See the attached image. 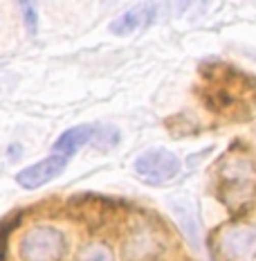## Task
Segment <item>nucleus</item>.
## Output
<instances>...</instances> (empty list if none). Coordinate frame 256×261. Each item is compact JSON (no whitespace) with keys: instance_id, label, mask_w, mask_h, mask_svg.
Instances as JSON below:
<instances>
[{"instance_id":"nucleus-9","label":"nucleus","mask_w":256,"mask_h":261,"mask_svg":"<svg viewBox=\"0 0 256 261\" xmlns=\"http://www.w3.org/2000/svg\"><path fill=\"white\" fill-rule=\"evenodd\" d=\"M153 12H155V5H141V7H135L130 12L122 14L117 20L110 23V32L117 36H126V34H133L137 27H144L151 23L153 18Z\"/></svg>"},{"instance_id":"nucleus-5","label":"nucleus","mask_w":256,"mask_h":261,"mask_svg":"<svg viewBox=\"0 0 256 261\" xmlns=\"http://www.w3.org/2000/svg\"><path fill=\"white\" fill-rule=\"evenodd\" d=\"M65 167H68V158L52 153V155L39 160L36 165L18 171L16 182H18L23 189H39V187H43V185H47L50 180H54L56 176H61Z\"/></svg>"},{"instance_id":"nucleus-7","label":"nucleus","mask_w":256,"mask_h":261,"mask_svg":"<svg viewBox=\"0 0 256 261\" xmlns=\"http://www.w3.org/2000/svg\"><path fill=\"white\" fill-rule=\"evenodd\" d=\"M168 207H171L173 216L178 219L182 232L187 234V239L191 243H198V214H195V205L191 198L187 196H173L168 200Z\"/></svg>"},{"instance_id":"nucleus-6","label":"nucleus","mask_w":256,"mask_h":261,"mask_svg":"<svg viewBox=\"0 0 256 261\" xmlns=\"http://www.w3.org/2000/svg\"><path fill=\"white\" fill-rule=\"evenodd\" d=\"M162 243L153 234L139 232L124 243V261H153L162 254Z\"/></svg>"},{"instance_id":"nucleus-10","label":"nucleus","mask_w":256,"mask_h":261,"mask_svg":"<svg viewBox=\"0 0 256 261\" xmlns=\"http://www.w3.org/2000/svg\"><path fill=\"white\" fill-rule=\"evenodd\" d=\"M117 142H119V130L115 126H97L92 144L99 151H110L112 146H117Z\"/></svg>"},{"instance_id":"nucleus-11","label":"nucleus","mask_w":256,"mask_h":261,"mask_svg":"<svg viewBox=\"0 0 256 261\" xmlns=\"http://www.w3.org/2000/svg\"><path fill=\"white\" fill-rule=\"evenodd\" d=\"M79 261H115V259H112V252L108 246H103V243H90L79 254Z\"/></svg>"},{"instance_id":"nucleus-8","label":"nucleus","mask_w":256,"mask_h":261,"mask_svg":"<svg viewBox=\"0 0 256 261\" xmlns=\"http://www.w3.org/2000/svg\"><path fill=\"white\" fill-rule=\"evenodd\" d=\"M95 130H97V126H92V124H79V126H74V128H68L65 133L59 135V140L54 142V146H52L54 153L65 155V158L77 153L83 144L92 142Z\"/></svg>"},{"instance_id":"nucleus-4","label":"nucleus","mask_w":256,"mask_h":261,"mask_svg":"<svg viewBox=\"0 0 256 261\" xmlns=\"http://www.w3.org/2000/svg\"><path fill=\"white\" fill-rule=\"evenodd\" d=\"M220 250L230 261H247L256 254V227L238 223L222 230Z\"/></svg>"},{"instance_id":"nucleus-3","label":"nucleus","mask_w":256,"mask_h":261,"mask_svg":"<svg viewBox=\"0 0 256 261\" xmlns=\"http://www.w3.org/2000/svg\"><path fill=\"white\" fill-rule=\"evenodd\" d=\"M135 171H137L146 182L160 185V182H166L178 176L180 160H178V155L171 153L168 149H151L135 160Z\"/></svg>"},{"instance_id":"nucleus-2","label":"nucleus","mask_w":256,"mask_h":261,"mask_svg":"<svg viewBox=\"0 0 256 261\" xmlns=\"http://www.w3.org/2000/svg\"><path fill=\"white\" fill-rule=\"evenodd\" d=\"M218 178H220L222 198L236 207L241 200L249 198L256 173H254L252 162H247L245 158H234V160H227L225 165H222Z\"/></svg>"},{"instance_id":"nucleus-1","label":"nucleus","mask_w":256,"mask_h":261,"mask_svg":"<svg viewBox=\"0 0 256 261\" xmlns=\"http://www.w3.org/2000/svg\"><path fill=\"white\" fill-rule=\"evenodd\" d=\"M65 248H68V243H65L61 230L50 225H39L32 227L20 239L18 252L23 261H61Z\"/></svg>"},{"instance_id":"nucleus-12","label":"nucleus","mask_w":256,"mask_h":261,"mask_svg":"<svg viewBox=\"0 0 256 261\" xmlns=\"http://www.w3.org/2000/svg\"><path fill=\"white\" fill-rule=\"evenodd\" d=\"M18 7L25 12V23L30 34H36V7L32 3H18Z\"/></svg>"}]
</instances>
